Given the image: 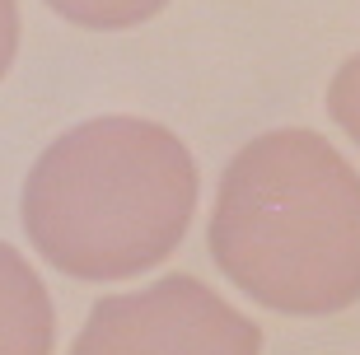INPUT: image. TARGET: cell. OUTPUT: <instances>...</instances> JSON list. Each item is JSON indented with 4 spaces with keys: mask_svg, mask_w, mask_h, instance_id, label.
Listing matches in <instances>:
<instances>
[{
    "mask_svg": "<svg viewBox=\"0 0 360 355\" xmlns=\"http://www.w3.org/2000/svg\"><path fill=\"white\" fill-rule=\"evenodd\" d=\"M14 52H19V5L0 0V79L14 66Z\"/></svg>",
    "mask_w": 360,
    "mask_h": 355,
    "instance_id": "52a82bcc",
    "label": "cell"
},
{
    "mask_svg": "<svg viewBox=\"0 0 360 355\" xmlns=\"http://www.w3.org/2000/svg\"><path fill=\"white\" fill-rule=\"evenodd\" d=\"M328 112H333V122L360 145V52L337 66L333 84H328Z\"/></svg>",
    "mask_w": 360,
    "mask_h": 355,
    "instance_id": "8992f818",
    "label": "cell"
},
{
    "mask_svg": "<svg viewBox=\"0 0 360 355\" xmlns=\"http://www.w3.org/2000/svg\"><path fill=\"white\" fill-rule=\"evenodd\" d=\"M61 19H70V24L80 28H136L146 24V19H155V14L169 5V0H47Z\"/></svg>",
    "mask_w": 360,
    "mask_h": 355,
    "instance_id": "5b68a950",
    "label": "cell"
},
{
    "mask_svg": "<svg viewBox=\"0 0 360 355\" xmlns=\"http://www.w3.org/2000/svg\"><path fill=\"white\" fill-rule=\"evenodd\" d=\"M70 355H262V332L197 276H164L98 299Z\"/></svg>",
    "mask_w": 360,
    "mask_h": 355,
    "instance_id": "3957f363",
    "label": "cell"
},
{
    "mask_svg": "<svg viewBox=\"0 0 360 355\" xmlns=\"http://www.w3.org/2000/svg\"><path fill=\"white\" fill-rule=\"evenodd\" d=\"M52 295L10 243H0V355H52Z\"/></svg>",
    "mask_w": 360,
    "mask_h": 355,
    "instance_id": "277c9868",
    "label": "cell"
},
{
    "mask_svg": "<svg viewBox=\"0 0 360 355\" xmlns=\"http://www.w3.org/2000/svg\"><path fill=\"white\" fill-rule=\"evenodd\" d=\"M211 257L262 309L328 318L360 299V173L333 141L281 127L229 159Z\"/></svg>",
    "mask_w": 360,
    "mask_h": 355,
    "instance_id": "6da1fadb",
    "label": "cell"
},
{
    "mask_svg": "<svg viewBox=\"0 0 360 355\" xmlns=\"http://www.w3.org/2000/svg\"><path fill=\"white\" fill-rule=\"evenodd\" d=\"M197 211V164L169 127L94 117L28 169L24 234L66 276L127 280L164 262Z\"/></svg>",
    "mask_w": 360,
    "mask_h": 355,
    "instance_id": "7a4b0ae2",
    "label": "cell"
}]
</instances>
